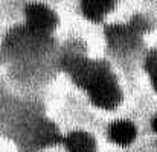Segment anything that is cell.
I'll return each mask as SVG.
<instances>
[{
  "mask_svg": "<svg viewBox=\"0 0 157 152\" xmlns=\"http://www.w3.org/2000/svg\"><path fill=\"white\" fill-rule=\"evenodd\" d=\"M137 129L130 120H116L108 128V137L119 146H128L136 140Z\"/></svg>",
  "mask_w": 157,
  "mask_h": 152,
  "instance_id": "obj_5",
  "label": "cell"
},
{
  "mask_svg": "<svg viewBox=\"0 0 157 152\" xmlns=\"http://www.w3.org/2000/svg\"><path fill=\"white\" fill-rule=\"evenodd\" d=\"M69 152H96V140L86 131H73L64 139Z\"/></svg>",
  "mask_w": 157,
  "mask_h": 152,
  "instance_id": "obj_6",
  "label": "cell"
},
{
  "mask_svg": "<svg viewBox=\"0 0 157 152\" xmlns=\"http://www.w3.org/2000/svg\"><path fill=\"white\" fill-rule=\"evenodd\" d=\"M90 101L95 106L102 109H114L122 99L121 88L111 75V72L105 73L102 78H99L89 90H87Z\"/></svg>",
  "mask_w": 157,
  "mask_h": 152,
  "instance_id": "obj_2",
  "label": "cell"
},
{
  "mask_svg": "<svg viewBox=\"0 0 157 152\" xmlns=\"http://www.w3.org/2000/svg\"><path fill=\"white\" fill-rule=\"evenodd\" d=\"M67 70L75 84H78L86 91L105 73L110 72L108 65L102 61H93L87 58H72L67 64Z\"/></svg>",
  "mask_w": 157,
  "mask_h": 152,
  "instance_id": "obj_1",
  "label": "cell"
},
{
  "mask_svg": "<svg viewBox=\"0 0 157 152\" xmlns=\"http://www.w3.org/2000/svg\"><path fill=\"white\" fill-rule=\"evenodd\" d=\"M147 67H148L151 75L157 73V52H154L153 55H150V58L147 61Z\"/></svg>",
  "mask_w": 157,
  "mask_h": 152,
  "instance_id": "obj_9",
  "label": "cell"
},
{
  "mask_svg": "<svg viewBox=\"0 0 157 152\" xmlns=\"http://www.w3.org/2000/svg\"><path fill=\"white\" fill-rule=\"evenodd\" d=\"M151 82H153V87H154V90H156V93H157V73L151 75Z\"/></svg>",
  "mask_w": 157,
  "mask_h": 152,
  "instance_id": "obj_10",
  "label": "cell"
},
{
  "mask_svg": "<svg viewBox=\"0 0 157 152\" xmlns=\"http://www.w3.org/2000/svg\"><path fill=\"white\" fill-rule=\"evenodd\" d=\"M151 128H153L154 132H157V116H154L153 120H151Z\"/></svg>",
  "mask_w": 157,
  "mask_h": 152,
  "instance_id": "obj_11",
  "label": "cell"
},
{
  "mask_svg": "<svg viewBox=\"0 0 157 152\" xmlns=\"http://www.w3.org/2000/svg\"><path fill=\"white\" fill-rule=\"evenodd\" d=\"M113 6L114 0H81V11L92 21H101Z\"/></svg>",
  "mask_w": 157,
  "mask_h": 152,
  "instance_id": "obj_7",
  "label": "cell"
},
{
  "mask_svg": "<svg viewBox=\"0 0 157 152\" xmlns=\"http://www.w3.org/2000/svg\"><path fill=\"white\" fill-rule=\"evenodd\" d=\"M37 139L41 145L44 146H51L59 142L61 135H59V131L58 128L53 125L52 122H48V120H41L40 125L37 126Z\"/></svg>",
  "mask_w": 157,
  "mask_h": 152,
  "instance_id": "obj_8",
  "label": "cell"
},
{
  "mask_svg": "<svg viewBox=\"0 0 157 152\" xmlns=\"http://www.w3.org/2000/svg\"><path fill=\"white\" fill-rule=\"evenodd\" d=\"M58 18L52 9L41 3H32L26 8V26L41 35H48L56 28Z\"/></svg>",
  "mask_w": 157,
  "mask_h": 152,
  "instance_id": "obj_4",
  "label": "cell"
},
{
  "mask_svg": "<svg viewBox=\"0 0 157 152\" xmlns=\"http://www.w3.org/2000/svg\"><path fill=\"white\" fill-rule=\"evenodd\" d=\"M145 31V23L134 18L128 24H116L107 29V40L116 50H127L137 43L139 34Z\"/></svg>",
  "mask_w": 157,
  "mask_h": 152,
  "instance_id": "obj_3",
  "label": "cell"
}]
</instances>
